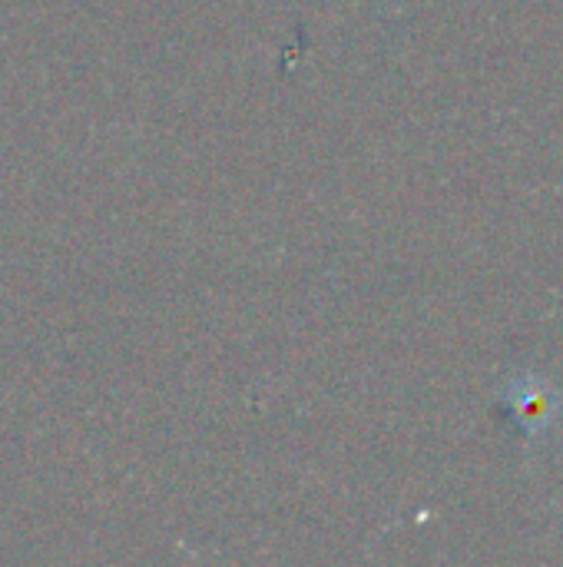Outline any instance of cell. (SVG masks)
I'll use <instances>...</instances> for the list:
<instances>
[{
  "mask_svg": "<svg viewBox=\"0 0 563 567\" xmlns=\"http://www.w3.org/2000/svg\"><path fill=\"white\" fill-rule=\"evenodd\" d=\"M498 399L514 415V422L524 432L531 449H538L544 439H551V432L563 419V385L534 369L508 375L504 385L498 389Z\"/></svg>",
  "mask_w": 563,
  "mask_h": 567,
  "instance_id": "obj_1",
  "label": "cell"
}]
</instances>
